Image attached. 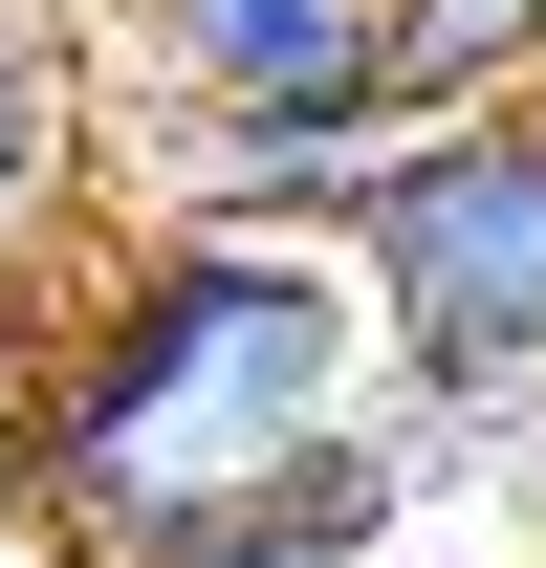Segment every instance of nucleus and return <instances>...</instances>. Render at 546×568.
<instances>
[{
  "instance_id": "f257e3e1",
  "label": "nucleus",
  "mask_w": 546,
  "mask_h": 568,
  "mask_svg": "<svg viewBox=\"0 0 546 568\" xmlns=\"http://www.w3.org/2000/svg\"><path fill=\"white\" fill-rule=\"evenodd\" d=\"M394 351L350 241L284 219H153L44 306V547L67 568H175L198 525L284 503L328 437H372Z\"/></svg>"
},
{
  "instance_id": "f03ea898",
  "label": "nucleus",
  "mask_w": 546,
  "mask_h": 568,
  "mask_svg": "<svg viewBox=\"0 0 546 568\" xmlns=\"http://www.w3.org/2000/svg\"><path fill=\"white\" fill-rule=\"evenodd\" d=\"M350 284H372V351L415 416L525 437L546 416V110H437L394 153V197L350 219Z\"/></svg>"
},
{
  "instance_id": "7ed1b4c3",
  "label": "nucleus",
  "mask_w": 546,
  "mask_h": 568,
  "mask_svg": "<svg viewBox=\"0 0 546 568\" xmlns=\"http://www.w3.org/2000/svg\"><path fill=\"white\" fill-rule=\"evenodd\" d=\"M132 67L175 132H372L394 88V0H132Z\"/></svg>"
},
{
  "instance_id": "20e7f679",
  "label": "nucleus",
  "mask_w": 546,
  "mask_h": 568,
  "mask_svg": "<svg viewBox=\"0 0 546 568\" xmlns=\"http://www.w3.org/2000/svg\"><path fill=\"white\" fill-rule=\"evenodd\" d=\"M88 175H110V110H88V22H67V0H0V306H44V284H67Z\"/></svg>"
},
{
  "instance_id": "39448f33",
  "label": "nucleus",
  "mask_w": 546,
  "mask_h": 568,
  "mask_svg": "<svg viewBox=\"0 0 546 568\" xmlns=\"http://www.w3.org/2000/svg\"><path fill=\"white\" fill-rule=\"evenodd\" d=\"M415 110H546V0H394Z\"/></svg>"
},
{
  "instance_id": "423d86ee",
  "label": "nucleus",
  "mask_w": 546,
  "mask_h": 568,
  "mask_svg": "<svg viewBox=\"0 0 546 568\" xmlns=\"http://www.w3.org/2000/svg\"><path fill=\"white\" fill-rule=\"evenodd\" d=\"M44 525V328L0 306V547Z\"/></svg>"
}]
</instances>
